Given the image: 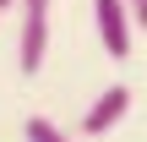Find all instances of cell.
I'll list each match as a JSON object with an SVG mask.
<instances>
[{
	"instance_id": "1",
	"label": "cell",
	"mask_w": 147,
	"mask_h": 142,
	"mask_svg": "<svg viewBox=\"0 0 147 142\" xmlns=\"http://www.w3.org/2000/svg\"><path fill=\"white\" fill-rule=\"evenodd\" d=\"M49 5L55 0H16V71L22 77H38L44 60H49Z\"/></svg>"
},
{
	"instance_id": "2",
	"label": "cell",
	"mask_w": 147,
	"mask_h": 142,
	"mask_svg": "<svg viewBox=\"0 0 147 142\" xmlns=\"http://www.w3.org/2000/svg\"><path fill=\"white\" fill-rule=\"evenodd\" d=\"M93 22H98V44L109 60H125L136 44V22L125 11V0H93Z\"/></svg>"
},
{
	"instance_id": "3",
	"label": "cell",
	"mask_w": 147,
	"mask_h": 142,
	"mask_svg": "<svg viewBox=\"0 0 147 142\" xmlns=\"http://www.w3.org/2000/svg\"><path fill=\"white\" fill-rule=\"evenodd\" d=\"M125 109H131V88H125V82H109V88L87 104V115H82V137H104V131H115V126L125 120Z\"/></svg>"
},
{
	"instance_id": "4",
	"label": "cell",
	"mask_w": 147,
	"mask_h": 142,
	"mask_svg": "<svg viewBox=\"0 0 147 142\" xmlns=\"http://www.w3.org/2000/svg\"><path fill=\"white\" fill-rule=\"evenodd\" d=\"M22 137H27V142H71L65 131H60V126H55V120H44V115H27Z\"/></svg>"
},
{
	"instance_id": "5",
	"label": "cell",
	"mask_w": 147,
	"mask_h": 142,
	"mask_svg": "<svg viewBox=\"0 0 147 142\" xmlns=\"http://www.w3.org/2000/svg\"><path fill=\"white\" fill-rule=\"evenodd\" d=\"M125 11H131V22H136V27H147V0H125Z\"/></svg>"
},
{
	"instance_id": "6",
	"label": "cell",
	"mask_w": 147,
	"mask_h": 142,
	"mask_svg": "<svg viewBox=\"0 0 147 142\" xmlns=\"http://www.w3.org/2000/svg\"><path fill=\"white\" fill-rule=\"evenodd\" d=\"M11 5H16V0H0V16H5V11H11Z\"/></svg>"
}]
</instances>
